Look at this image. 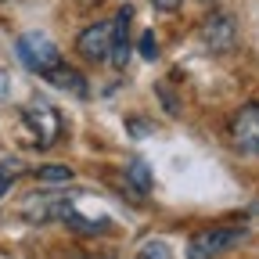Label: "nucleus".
I'll list each match as a JSON object with an SVG mask.
<instances>
[{"label":"nucleus","instance_id":"nucleus-1","mask_svg":"<svg viewBox=\"0 0 259 259\" xmlns=\"http://www.w3.org/2000/svg\"><path fill=\"white\" fill-rule=\"evenodd\" d=\"M245 227H209V231L194 234L191 245H187V259H216L223 255L227 248H234L245 241Z\"/></svg>","mask_w":259,"mask_h":259},{"label":"nucleus","instance_id":"nucleus-8","mask_svg":"<svg viewBox=\"0 0 259 259\" xmlns=\"http://www.w3.org/2000/svg\"><path fill=\"white\" fill-rule=\"evenodd\" d=\"M47 79H51L54 87H61V90H72V94H79V97L87 94V83H83V79H79V76H76V72H72L69 65H65V61L58 65V69H54V72H51Z\"/></svg>","mask_w":259,"mask_h":259},{"label":"nucleus","instance_id":"nucleus-13","mask_svg":"<svg viewBox=\"0 0 259 259\" xmlns=\"http://www.w3.org/2000/svg\"><path fill=\"white\" fill-rule=\"evenodd\" d=\"M151 4H155L158 11H177V8H180V0H151Z\"/></svg>","mask_w":259,"mask_h":259},{"label":"nucleus","instance_id":"nucleus-14","mask_svg":"<svg viewBox=\"0 0 259 259\" xmlns=\"http://www.w3.org/2000/svg\"><path fill=\"white\" fill-rule=\"evenodd\" d=\"M8 187H11V177H8V173H0V198L8 194Z\"/></svg>","mask_w":259,"mask_h":259},{"label":"nucleus","instance_id":"nucleus-3","mask_svg":"<svg viewBox=\"0 0 259 259\" xmlns=\"http://www.w3.org/2000/svg\"><path fill=\"white\" fill-rule=\"evenodd\" d=\"M22 119H25V126L32 130V134H36V144L40 148H51L61 137V115L47 101H29L22 108Z\"/></svg>","mask_w":259,"mask_h":259},{"label":"nucleus","instance_id":"nucleus-10","mask_svg":"<svg viewBox=\"0 0 259 259\" xmlns=\"http://www.w3.org/2000/svg\"><path fill=\"white\" fill-rule=\"evenodd\" d=\"M36 177H40V180H47V184H69L76 173H72L69 166H40V169H36Z\"/></svg>","mask_w":259,"mask_h":259},{"label":"nucleus","instance_id":"nucleus-7","mask_svg":"<svg viewBox=\"0 0 259 259\" xmlns=\"http://www.w3.org/2000/svg\"><path fill=\"white\" fill-rule=\"evenodd\" d=\"M130 22H134V8H119L112 18V47H108V61L115 69H126L130 58Z\"/></svg>","mask_w":259,"mask_h":259},{"label":"nucleus","instance_id":"nucleus-6","mask_svg":"<svg viewBox=\"0 0 259 259\" xmlns=\"http://www.w3.org/2000/svg\"><path fill=\"white\" fill-rule=\"evenodd\" d=\"M79 54L87 61H105L108 58V47H112V22H97V25H87L76 40Z\"/></svg>","mask_w":259,"mask_h":259},{"label":"nucleus","instance_id":"nucleus-9","mask_svg":"<svg viewBox=\"0 0 259 259\" xmlns=\"http://www.w3.org/2000/svg\"><path fill=\"white\" fill-rule=\"evenodd\" d=\"M126 180L134 184L137 194H148V191H151V173H148V166H144V158H134V162L126 166Z\"/></svg>","mask_w":259,"mask_h":259},{"label":"nucleus","instance_id":"nucleus-5","mask_svg":"<svg viewBox=\"0 0 259 259\" xmlns=\"http://www.w3.org/2000/svg\"><path fill=\"white\" fill-rule=\"evenodd\" d=\"M231 137H234V144H238L245 155L259 158V105H245V108L234 115Z\"/></svg>","mask_w":259,"mask_h":259},{"label":"nucleus","instance_id":"nucleus-12","mask_svg":"<svg viewBox=\"0 0 259 259\" xmlns=\"http://www.w3.org/2000/svg\"><path fill=\"white\" fill-rule=\"evenodd\" d=\"M141 54L151 61V58H158V40H155V32H144L141 36Z\"/></svg>","mask_w":259,"mask_h":259},{"label":"nucleus","instance_id":"nucleus-11","mask_svg":"<svg viewBox=\"0 0 259 259\" xmlns=\"http://www.w3.org/2000/svg\"><path fill=\"white\" fill-rule=\"evenodd\" d=\"M137 259H173V252H169V245H166V241L151 238V241H144V245H141Z\"/></svg>","mask_w":259,"mask_h":259},{"label":"nucleus","instance_id":"nucleus-15","mask_svg":"<svg viewBox=\"0 0 259 259\" xmlns=\"http://www.w3.org/2000/svg\"><path fill=\"white\" fill-rule=\"evenodd\" d=\"M79 259H112V255H79Z\"/></svg>","mask_w":259,"mask_h":259},{"label":"nucleus","instance_id":"nucleus-4","mask_svg":"<svg viewBox=\"0 0 259 259\" xmlns=\"http://www.w3.org/2000/svg\"><path fill=\"white\" fill-rule=\"evenodd\" d=\"M202 44L212 54H227V51L238 44V22L231 15H223V11L220 15H209L205 25H202Z\"/></svg>","mask_w":259,"mask_h":259},{"label":"nucleus","instance_id":"nucleus-2","mask_svg":"<svg viewBox=\"0 0 259 259\" xmlns=\"http://www.w3.org/2000/svg\"><path fill=\"white\" fill-rule=\"evenodd\" d=\"M18 58L29 65L32 72H40L44 79L61 65V54H58V47L44 36V32H25V36L18 40Z\"/></svg>","mask_w":259,"mask_h":259}]
</instances>
